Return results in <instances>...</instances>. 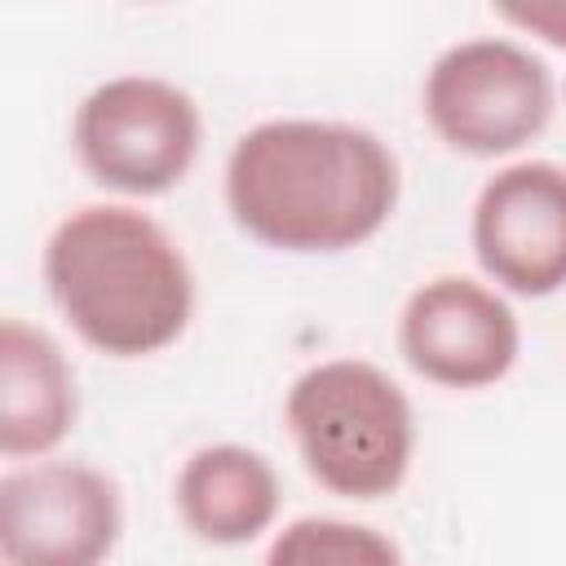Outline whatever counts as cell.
I'll use <instances>...</instances> for the list:
<instances>
[{"mask_svg": "<svg viewBox=\"0 0 566 566\" xmlns=\"http://www.w3.org/2000/svg\"><path fill=\"white\" fill-rule=\"evenodd\" d=\"M398 155L363 124L265 119L226 159L234 226L274 252H345L398 208Z\"/></svg>", "mask_w": 566, "mask_h": 566, "instance_id": "1", "label": "cell"}, {"mask_svg": "<svg viewBox=\"0 0 566 566\" xmlns=\"http://www.w3.org/2000/svg\"><path fill=\"white\" fill-rule=\"evenodd\" d=\"M44 283L71 332L111 358L168 349L195 314L181 243L142 208L84 203L44 243Z\"/></svg>", "mask_w": 566, "mask_h": 566, "instance_id": "2", "label": "cell"}, {"mask_svg": "<svg viewBox=\"0 0 566 566\" xmlns=\"http://www.w3.org/2000/svg\"><path fill=\"white\" fill-rule=\"evenodd\" d=\"M305 473L345 500L394 495L411 469L416 416L407 394L367 358L305 367L283 402Z\"/></svg>", "mask_w": 566, "mask_h": 566, "instance_id": "3", "label": "cell"}, {"mask_svg": "<svg viewBox=\"0 0 566 566\" xmlns=\"http://www.w3.org/2000/svg\"><path fill=\"white\" fill-rule=\"evenodd\" d=\"M420 111L460 155L495 159L522 150L553 119V75L517 40L478 35L442 49L424 75Z\"/></svg>", "mask_w": 566, "mask_h": 566, "instance_id": "4", "label": "cell"}, {"mask_svg": "<svg viewBox=\"0 0 566 566\" xmlns=\"http://www.w3.org/2000/svg\"><path fill=\"white\" fill-rule=\"evenodd\" d=\"M71 142L97 186L150 199L195 168L203 115L172 80L115 75L75 106Z\"/></svg>", "mask_w": 566, "mask_h": 566, "instance_id": "5", "label": "cell"}, {"mask_svg": "<svg viewBox=\"0 0 566 566\" xmlns=\"http://www.w3.org/2000/svg\"><path fill=\"white\" fill-rule=\"evenodd\" d=\"M119 531V486L84 460H40L0 478L4 566H106Z\"/></svg>", "mask_w": 566, "mask_h": 566, "instance_id": "6", "label": "cell"}, {"mask_svg": "<svg viewBox=\"0 0 566 566\" xmlns=\"http://www.w3.org/2000/svg\"><path fill=\"white\" fill-rule=\"evenodd\" d=\"M398 349L407 367L429 385L486 389L513 371L522 327L495 287L469 274H438L407 296L398 318Z\"/></svg>", "mask_w": 566, "mask_h": 566, "instance_id": "7", "label": "cell"}, {"mask_svg": "<svg viewBox=\"0 0 566 566\" xmlns=\"http://www.w3.org/2000/svg\"><path fill=\"white\" fill-rule=\"evenodd\" d=\"M473 256L513 296L566 287V168L522 159L486 177L473 203Z\"/></svg>", "mask_w": 566, "mask_h": 566, "instance_id": "8", "label": "cell"}, {"mask_svg": "<svg viewBox=\"0 0 566 566\" xmlns=\"http://www.w3.org/2000/svg\"><path fill=\"white\" fill-rule=\"evenodd\" d=\"M75 416L80 394L62 345L9 314L0 323V451L40 460L75 429Z\"/></svg>", "mask_w": 566, "mask_h": 566, "instance_id": "9", "label": "cell"}, {"mask_svg": "<svg viewBox=\"0 0 566 566\" xmlns=\"http://www.w3.org/2000/svg\"><path fill=\"white\" fill-rule=\"evenodd\" d=\"M172 500L186 531H195L203 544L234 548L274 526L279 473L261 451L239 442H217V447H199L181 464Z\"/></svg>", "mask_w": 566, "mask_h": 566, "instance_id": "10", "label": "cell"}, {"mask_svg": "<svg viewBox=\"0 0 566 566\" xmlns=\"http://www.w3.org/2000/svg\"><path fill=\"white\" fill-rule=\"evenodd\" d=\"M261 566H402V553L367 522L296 517L270 539Z\"/></svg>", "mask_w": 566, "mask_h": 566, "instance_id": "11", "label": "cell"}, {"mask_svg": "<svg viewBox=\"0 0 566 566\" xmlns=\"http://www.w3.org/2000/svg\"><path fill=\"white\" fill-rule=\"evenodd\" d=\"M495 18H504L517 31H531L548 40L553 49H566V0H522V4H500Z\"/></svg>", "mask_w": 566, "mask_h": 566, "instance_id": "12", "label": "cell"}]
</instances>
